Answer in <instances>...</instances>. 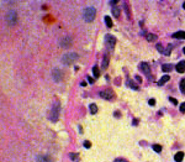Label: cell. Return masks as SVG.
Wrapping results in <instances>:
<instances>
[{
    "mask_svg": "<svg viewBox=\"0 0 185 162\" xmlns=\"http://www.w3.org/2000/svg\"><path fill=\"white\" fill-rule=\"evenodd\" d=\"M100 97L102 99H106V100H111L114 98V92L111 90V89H104L100 92Z\"/></svg>",
    "mask_w": 185,
    "mask_h": 162,
    "instance_id": "cell-5",
    "label": "cell"
},
{
    "mask_svg": "<svg viewBox=\"0 0 185 162\" xmlns=\"http://www.w3.org/2000/svg\"><path fill=\"white\" fill-rule=\"evenodd\" d=\"M53 78H54L56 82H61V80L63 79V73H62V71L58 69V68H56V69L53 71Z\"/></svg>",
    "mask_w": 185,
    "mask_h": 162,
    "instance_id": "cell-8",
    "label": "cell"
},
{
    "mask_svg": "<svg viewBox=\"0 0 185 162\" xmlns=\"http://www.w3.org/2000/svg\"><path fill=\"white\" fill-rule=\"evenodd\" d=\"M133 123H135V125H137V123H138V119H135V120H133Z\"/></svg>",
    "mask_w": 185,
    "mask_h": 162,
    "instance_id": "cell-35",
    "label": "cell"
},
{
    "mask_svg": "<svg viewBox=\"0 0 185 162\" xmlns=\"http://www.w3.org/2000/svg\"><path fill=\"white\" fill-rule=\"evenodd\" d=\"M59 45H61V47H69L70 45H72V38L70 37H68V36H64L61 41H59Z\"/></svg>",
    "mask_w": 185,
    "mask_h": 162,
    "instance_id": "cell-7",
    "label": "cell"
},
{
    "mask_svg": "<svg viewBox=\"0 0 185 162\" xmlns=\"http://www.w3.org/2000/svg\"><path fill=\"white\" fill-rule=\"evenodd\" d=\"M36 161L37 162H53V160L47 155H38L36 157Z\"/></svg>",
    "mask_w": 185,
    "mask_h": 162,
    "instance_id": "cell-9",
    "label": "cell"
},
{
    "mask_svg": "<svg viewBox=\"0 0 185 162\" xmlns=\"http://www.w3.org/2000/svg\"><path fill=\"white\" fill-rule=\"evenodd\" d=\"M183 51H184V53H185V47H184V50H183Z\"/></svg>",
    "mask_w": 185,
    "mask_h": 162,
    "instance_id": "cell-38",
    "label": "cell"
},
{
    "mask_svg": "<svg viewBox=\"0 0 185 162\" xmlns=\"http://www.w3.org/2000/svg\"><path fill=\"white\" fill-rule=\"evenodd\" d=\"M149 105H152V107L156 105V100H154V99H151V100H149Z\"/></svg>",
    "mask_w": 185,
    "mask_h": 162,
    "instance_id": "cell-32",
    "label": "cell"
},
{
    "mask_svg": "<svg viewBox=\"0 0 185 162\" xmlns=\"http://www.w3.org/2000/svg\"><path fill=\"white\" fill-rule=\"evenodd\" d=\"M180 111H181V113H185V103H183V104L180 105Z\"/></svg>",
    "mask_w": 185,
    "mask_h": 162,
    "instance_id": "cell-30",
    "label": "cell"
},
{
    "mask_svg": "<svg viewBox=\"0 0 185 162\" xmlns=\"http://www.w3.org/2000/svg\"><path fill=\"white\" fill-rule=\"evenodd\" d=\"M16 20H17L16 11L10 10V11L8 12V15H6V22H8L10 26H12V25H15V24H16Z\"/></svg>",
    "mask_w": 185,
    "mask_h": 162,
    "instance_id": "cell-3",
    "label": "cell"
},
{
    "mask_svg": "<svg viewBox=\"0 0 185 162\" xmlns=\"http://www.w3.org/2000/svg\"><path fill=\"white\" fill-rule=\"evenodd\" d=\"M110 4H117V0H114V1H110Z\"/></svg>",
    "mask_w": 185,
    "mask_h": 162,
    "instance_id": "cell-34",
    "label": "cell"
},
{
    "mask_svg": "<svg viewBox=\"0 0 185 162\" xmlns=\"http://www.w3.org/2000/svg\"><path fill=\"white\" fill-rule=\"evenodd\" d=\"M84 146L86 147V149H89L91 145H90V141H85V142H84Z\"/></svg>",
    "mask_w": 185,
    "mask_h": 162,
    "instance_id": "cell-31",
    "label": "cell"
},
{
    "mask_svg": "<svg viewBox=\"0 0 185 162\" xmlns=\"http://www.w3.org/2000/svg\"><path fill=\"white\" fill-rule=\"evenodd\" d=\"M89 109H90V113H91V114H96V111H98V107H96L95 104H90Z\"/></svg>",
    "mask_w": 185,
    "mask_h": 162,
    "instance_id": "cell-17",
    "label": "cell"
},
{
    "mask_svg": "<svg viewBox=\"0 0 185 162\" xmlns=\"http://www.w3.org/2000/svg\"><path fill=\"white\" fill-rule=\"evenodd\" d=\"M146 37H147V40H148V41H154V40L157 38L154 35H152V33H147L146 35Z\"/></svg>",
    "mask_w": 185,
    "mask_h": 162,
    "instance_id": "cell-21",
    "label": "cell"
},
{
    "mask_svg": "<svg viewBox=\"0 0 185 162\" xmlns=\"http://www.w3.org/2000/svg\"><path fill=\"white\" fill-rule=\"evenodd\" d=\"M105 42H106V46H107L109 50H112L115 47V43H116V38L112 35H106L105 36Z\"/></svg>",
    "mask_w": 185,
    "mask_h": 162,
    "instance_id": "cell-4",
    "label": "cell"
},
{
    "mask_svg": "<svg viewBox=\"0 0 185 162\" xmlns=\"http://www.w3.org/2000/svg\"><path fill=\"white\" fill-rule=\"evenodd\" d=\"M125 8H126V11H127V16L130 17V16H131V14H130V9H128V4H125Z\"/></svg>",
    "mask_w": 185,
    "mask_h": 162,
    "instance_id": "cell-29",
    "label": "cell"
},
{
    "mask_svg": "<svg viewBox=\"0 0 185 162\" xmlns=\"http://www.w3.org/2000/svg\"><path fill=\"white\" fill-rule=\"evenodd\" d=\"M70 158H72V160H77V158H78V153H74V152L70 153Z\"/></svg>",
    "mask_w": 185,
    "mask_h": 162,
    "instance_id": "cell-27",
    "label": "cell"
},
{
    "mask_svg": "<svg viewBox=\"0 0 185 162\" xmlns=\"http://www.w3.org/2000/svg\"><path fill=\"white\" fill-rule=\"evenodd\" d=\"M169 100H170V102H172L174 105H176V104H178V100H176V99H174V98H172V97L169 98Z\"/></svg>",
    "mask_w": 185,
    "mask_h": 162,
    "instance_id": "cell-28",
    "label": "cell"
},
{
    "mask_svg": "<svg viewBox=\"0 0 185 162\" xmlns=\"http://www.w3.org/2000/svg\"><path fill=\"white\" fill-rule=\"evenodd\" d=\"M183 9H185V1L183 3Z\"/></svg>",
    "mask_w": 185,
    "mask_h": 162,
    "instance_id": "cell-37",
    "label": "cell"
},
{
    "mask_svg": "<svg viewBox=\"0 0 185 162\" xmlns=\"http://www.w3.org/2000/svg\"><path fill=\"white\" fill-rule=\"evenodd\" d=\"M172 48H173V45H169L168 47H166V50H164V54H165V56H169L170 52H172Z\"/></svg>",
    "mask_w": 185,
    "mask_h": 162,
    "instance_id": "cell-20",
    "label": "cell"
},
{
    "mask_svg": "<svg viewBox=\"0 0 185 162\" xmlns=\"http://www.w3.org/2000/svg\"><path fill=\"white\" fill-rule=\"evenodd\" d=\"M112 14H114L115 17H119L120 14H121V11H120V9H117V8H112Z\"/></svg>",
    "mask_w": 185,
    "mask_h": 162,
    "instance_id": "cell-18",
    "label": "cell"
},
{
    "mask_svg": "<svg viewBox=\"0 0 185 162\" xmlns=\"http://www.w3.org/2000/svg\"><path fill=\"white\" fill-rule=\"evenodd\" d=\"M176 72L179 73H184L185 72V61H181L176 65Z\"/></svg>",
    "mask_w": 185,
    "mask_h": 162,
    "instance_id": "cell-11",
    "label": "cell"
},
{
    "mask_svg": "<svg viewBox=\"0 0 185 162\" xmlns=\"http://www.w3.org/2000/svg\"><path fill=\"white\" fill-rule=\"evenodd\" d=\"M105 22H106V26L107 27H112V20H111L110 16H105Z\"/></svg>",
    "mask_w": 185,
    "mask_h": 162,
    "instance_id": "cell-16",
    "label": "cell"
},
{
    "mask_svg": "<svg viewBox=\"0 0 185 162\" xmlns=\"http://www.w3.org/2000/svg\"><path fill=\"white\" fill-rule=\"evenodd\" d=\"M107 63H109V58H107V57H105V58L102 59V67H104V68H106V67H107Z\"/></svg>",
    "mask_w": 185,
    "mask_h": 162,
    "instance_id": "cell-24",
    "label": "cell"
},
{
    "mask_svg": "<svg viewBox=\"0 0 185 162\" xmlns=\"http://www.w3.org/2000/svg\"><path fill=\"white\" fill-rule=\"evenodd\" d=\"M136 79L138 80V82H141V80H142V79H141V77H138V76H136Z\"/></svg>",
    "mask_w": 185,
    "mask_h": 162,
    "instance_id": "cell-33",
    "label": "cell"
},
{
    "mask_svg": "<svg viewBox=\"0 0 185 162\" xmlns=\"http://www.w3.org/2000/svg\"><path fill=\"white\" fill-rule=\"evenodd\" d=\"M127 83H128V86L131 87V88H133V89H138V87H137V86H133V84H132V82H131V80H128Z\"/></svg>",
    "mask_w": 185,
    "mask_h": 162,
    "instance_id": "cell-26",
    "label": "cell"
},
{
    "mask_svg": "<svg viewBox=\"0 0 185 162\" xmlns=\"http://www.w3.org/2000/svg\"><path fill=\"white\" fill-rule=\"evenodd\" d=\"M157 50H158L159 52H162V53H164V47L162 46V43H158V45H157Z\"/></svg>",
    "mask_w": 185,
    "mask_h": 162,
    "instance_id": "cell-25",
    "label": "cell"
},
{
    "mask_svg": "<svg viewBox=\"0 0 185 162\" xmlns=\"http://www.w3.org/2000/svg\"><path fill=\"white\" fill-rule=\"evenodd\" d=\"M95 14H96L95 8L89 6V8H86V9L84 10V15H83V17H84V20H85L86 22H91L92 20L95 19Z\"/></svg>",
    "mask_w": 185,
    "mask_h": 162,
    "instance_id": "cell-1",
    "label": "cell"
},
{
    "mask_svg": "<svg viewBox=\"0 0 185 162\" xmlns=\"http://www.w3.org/2000/svg\"><path fill=\"white\" fill-rule=\"evenodd\" d=\"M183 158H184V153H183V152H176L175 156H174V160H175L176 162H181Z\"/></svg>",
    "mask_w": 185,
    "mask_h": 162,
    "instance_id": "cell-13",
    "label": "cell"
},
{
    "mask_svg": "<svg viewBox=\"0 0 185 162\" xmlns=\"http://www.w3.org/2000/svg\"><path fill=\"white\" fill-rule=\"evenodd\" d=\"M153 150H154L157 153H159V152H162V146H160L159 144H156V145H153Z\"/></svg>",
    "mask_w": 185,
    "mask_h": 162,
    "instance_id": "cell-19",
    "label": "cell"
},
{
    "mask_svg": "<svg viewBox=\"0 0 185 162\" xmlns=\"http://www.w3.org/2000/svg\"><path fill=\"white\" fill-rule=\"evenodd\" d=\"M92 73H94V76L98 78V77L100 76V71H99V68H98V67H94V68H92Z\"/></svg>",
    "mask_w": 185,
    "mask_h": 162,
    "instance_id": "cell-22",
    "label": "cell"
},
{
    "mask_svg": "<svg viewBox=\"0 0 185 162\" xmlns=\"http://www.w3.org/2000/svg\"><path fill=\"white\" fill-rule=\"evenodd\" d=\"M51 120L52 121H57L58 120V115H59V104L57 103V104H54V107H53V110L51 111Z\"/></svg>",
    "mask_w": 185,
    "mask_h": 162,
    "instance_id": "cell-6",
    "label": "cell"
},
{
    "mask_svg": "<svg viewBox=\"0 0 185 162\" xmlns=\"http://www.w3.org/2000/svg\"><path fill=\"white\" fill-rule=\"evenodd\" d=\"M162 69H163V72H170V71L173 69V66L166 63V65H163V66H162Z\"/></svg>",
    "mask_w": 185,
    "mask_h": 162,
    "instance_id": "cell-15",
    "label": "cell"
},
{
    "mask_svg": "<svg viewBox=\"0 0 185 162\" xmlns=\"http://www.w3.org/2000/svg\"><path fill=\"white\" fill-rule=\"evenodd\" d=\"M180 90L183 93H185V79H181V82H180Z\"/></svg>",
    "mask_w": 185,
    "mask_h": 162,
    "instance_id": "cell-23",
    "label": "cell"
},
{
    "mask_svg": "<svg viewBox=\"0 0 185 162\" xmlns=\"http://www.w3.org/2000/svg\"><path fill=\"white\" fill-rule=\"evenodd\" d=\"M173 37H175V38H185V31H178V32L173 33Z\"/></svg>",
    "mask_w": 185,
    "mask_h": 162,
    "instance_id": "cell-14",
    "label": "cell"
},
{
    "mask_svg": "<svg viewBox=\"0 0 185 162\" xmlns=\"http://www.w3.org/2000/svg\"><path fill=\"white\" fill-rule=\"evenodd\" d=\"M77 58H78V56H77V53H74V52L65 53V54L63 56V58H62V62H63L64 65L69 66V65H72V63L74 62V61H77Z\"/></svg>",
    "mask_w": 185,
    "mask_h": 162,
    "instance_id": "cell-2",
    "label": "cell"
},
{
    "mask_svg": "<svg viewBox=\"0 0 185 162\" xmlns=\"http://www.w3.org/2000/svg\"><path fill=\"white\" fill-rule=\"evenodd\" d=\"M169 79H170V77H169L168 74H165V76H163V77H162V78L159 79V82H158V84H159V86H163L164 83H166V82H168V80H169Z\"/></svg>",
    "mask_w": 185,
    "mask_h": 162,
    "instance_id": "cell-12",
    "label": "cell"
},
{
    "mask_svg": "<svg viewBox=\"0 0 185 162\" xmlns=\"http://www.w3.org/2000/svg\"><path fill=\"white\" fill-rule=\"evenodd\" d=\"M80 86H83V87H85V86H86V83H85V82H82V83H80Z\"/></svg>",
    "mask_w": 185,
    "mask_h": 162,
    "instance_id": "cell-36",
    "label": "cell"
},
{
    "mask_svg": "<svg viewBox=\"0 0 185 162\" xmlns=\"http://www.w3.org/2000/svg\"><path fill=\"white\" fill-rule=\"evenodd\" d=\"M139 68L148 76V77H149V74H151V67H149V65H148V63H146V62H143V63H141L139 65Z\"/></svg>",
    "mask_w": 185,
    "mask_h": 162,
    "instance_id": "cell-10",
    "label": "cell"
}]
</instances>
